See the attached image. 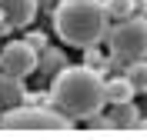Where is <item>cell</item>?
<instances>
[{"label":"cell","instance_id":"6da1fadb","mask_svg":"<svg viewBox=\"0 0 147 140\" xmlns=\"http://www.w3.org/2000/svg\"><path fill=\"white\" fill-rule=\"evenodd\" d=\"M50 97L60 113L70 120H90L94 113L107 107V80L104 70L80 64V67H60L50 80Z\"/></svg>","mask_w":147,"mask_h":140},{"label":"cell","instance_id":"277c9868","mask_svg":"<svg viewBox=\"0 0 147 140\" xmlns=\"http://www.w3.org/2000/svg\"><path fill=\"white\" fill-rule=\"evenodd\" d=\"M107 47L114 57H127V60L147 57V13L114 20L107 30Z\"/></svg>","mask_w":147,"mask_h":140},{"label":"cell","instance_id":"5b68a950","mask_svg":"<svg viewBox=\"0 0 147 140\" xmlns=\"http://www.w3.org/2000/svg\"><path fill=\"white\" fill-rule=\"evenodd\" d=\"M0 70H7V74H13V77L37 74V70H40V50H37L27 37L24 40H10V44H3V50H0Z\"/></svg>","mask_w":147,"mask_h":140},{"label":"cell","instance_id":"9a60e30c","mask_svg":"<svg viewBox=\"0 0 147 140\" xmlns=\"http://www.w3.org/2000/svg\"><path fill=\"white\" fill-rule=\"evenodd\" d=\"M60 0H40V7H57Z\"/></svg>","mask_w":147,"mask_h":140},{"label":"cell","instance_id":"ac0fdd59","mask_svg":"<svg viewBox=\"0 0 147 140\" xmlns=\"http://www.w3.org/2000/svg\"><path fill=\"white\" fill-rule=\"evenodd\" d=\"M144 97H147V93H144Z\"/></svg>","mask_w":147,"mask_h":140},{"label":"cell","instance_id":"2e32d148","mask_svg":"<svg viewBox=\"0 0 147 140\" xmlns=\"http://www.w3.org/2000/svg\"><path fill=\"white\" fill-rule=\"evenodd\" d=\"M137 130H147V117H140V120H137Z\"/></svg>","mask_w":147,"mask_h":140},{"label":"cell","instance_id":"ba28073f","mask_svg":"<svg viewBox=\"0 0 147 140\" xmlns=\"http://www.w3.org/2000/svg\"><path fill=\"white\" fill-rule=\"evenodd\" d=\"M134 97H137V87L130 84L127 74L107 80V103H110V107H114V103H127V100H134Z\"/></svg>","mask_w":147,"mask_h":140},{"label":"cell","instance_id":"3957f363","mask_svg":"<svg viewBox=\"0 0 147 140\" xmlns=\"http://www.w3.org/2000/svg\"><path fill=\"white\" fill-rule=\"evenodd\" d=\"M77 120H70L67 113H60L54 103H20L10 107L0 117L3 130H70Z\"/></svg>","mask_w":147,"mask_h":140},{"label":"cell","instance_id":"7c38bea8","mask_svg":"<svg viewBox=\"0 0 147 140\" xmlns=\"http://www.w3.org/2000/svg\"><path fill=\"white\" fill-rule=\"evenodd\" d=\"M60 67H67L64 64V57H60V50H50V47H44L40 50V70H60Z\"/></svg>","mask_w":147,"mask_h":140},{"label":"cell","instance_id":"8fae6325","mask_svg":"<svg viewBox=\"0 0 147 140\" xmlns=\"http://www.w3.org/2000/svg\"><path fill=\"white\" fill-rule=\"evenodd\" d=\"M110 20H124V17H134L137 13V0H104Z\"/></svg>","mask_w":147,"mask_h":140},{"label":"cell","instance_id":"8992f818","mask_svg":"<svg viewBox=\"0 0 147 140\" xmlns=\"http://www.w3.org/2000/svg\"><path fill=\"white\" fill-rule=\"evenodd\" d=\"M0 10L10 27H30L40 13V0H0Z\"/></svg>","mask_w":147,"mask_h":140},{"label":"cell","instance_id":"7a4b0ae2","mask_svg":"<svg viewBox=\"0 0 147 140\" xmlns=\"http://www.w3.org/2000/svg\"><path fill=\"white\" fill-rule=\"evenodd\" d=\"M110 23L114 20L104 0H60L54 7V33L67 47H97L100 40H107Z\"/></svg>","mask_w":147,"mask_h":140},{"label":"cell","instance_id":"4fadbf2b","mask_svg":"<svg viewBox=\"0 0 147 140\" xmlns=\"http://www.w3.org/2000/svg\"><path fill=\"white\" fill-rule=\"evenodd\" d=\"M84 64L94 67V70H104V64H107V60L100 57V50H97V47H87V50H84Z\"/></svg>","mask_w":147,"mask_h":140},{"label":"cell","instance_id":"5bb4252c","mask_svg":"<svg viewBox=\"0 0 147 140\" xmlns=\"http://www.w3.org/2000/svg\"><path fill=\"white\" fill-rule=\"evenodd\" d=\"M27 40L37 47V50H44V47H47V33H44V30H30V33H27Z\"/></svg>","mask_w":147,"mask_h":140},{"label":"cell","instance_id":"52a82bcc","mask_svg":"<svg viewBox=\"0 0 147 140\" xmlns=\"http://www.w3.org/2000/svg\"><path fill=\"white\" fill-rule=\"evenodd\" d=\"M27 97V87H24V77H13L7 70H0V107L10 110V107H20Z\"/></svg>","mask_w":147,"mask_h":140},{"label":"cell","instance_id":"30bf717a","mask_svg":"<svg viewBox=\"0 0 147 140\" xmlns=\"http://www.w3.org/2000/svg\"><path fill=\"white\" fill-rule=\"evenodd\" d=\"M130 77V84L137 87V93H147V57H137V60H130V67L124 70Z\"/></svg>","mask_w":147,"mask_h":140},{"label":"cell","instance_id":"9c48e42d","mask_svg":"<svg viewBox=\"0 0 147 140\" xmlns=\"http://www.w3.org/2000/svg\"><path fill=\"white\" fill-rule=\"evenodd\" d=\"M110 120H114V130H137L140 113H137V107H134V100H127V103H114Z\"/></svg>","mask_w":147,"mask_h":140},{"label":"cell","instance_id":"e0dca14e","mask_svg":"<svg viewBox=\"0 0 147 140\" xmlns=\"http://www.w3.org/2000/svg\"><path fill=\"white\" fill-rule=\"evenodd\" d=\"M0 117H3V107H0Z\"/></svg>","mask_w":147,"mask_h":140}]
</instances>
